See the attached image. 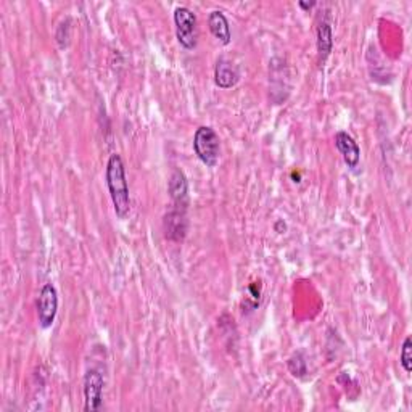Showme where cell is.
<instances>
[{
    "instance_id": "6",
    "label": "cell",
    "mask_w": 412,
    "mask_h": 412,
    "mask_svg": "<svg viewBox=\"0 0 412 412\" xmlns=\"http://www.w3.org/2000/svg\"><path fill=\"white\" fill-rule=\"evenodd\" d=\"M163 228L166 239L172 242H182L187 234V216H185V210L181 208H174L165 216Z\"/></svg>"
},
{
    "instance_id": "2",
    "label": "cell",
    "mask_w": 412,
    "mask_h": 412,
    "mask_svg": "<svg viewBox=\"0 0 412 412\" xmlns=\"http://www.w3.org/2000/svg\"><path fill=\"white\" fill-rule=\"evenodd\" d=\"M195 155L203 165L213 167L219 160V137L210 126H201L196 129L194 137Z\"/></svg>"
},
{
    "instance_id": "8",
    "label": "cell",
    "mask_w": 412,
    "mask_h": 412,
    "mask_svg": "<svg viewBox=\"0 0 412 412\" xmlns=\"http://www.w3.org/2000/svg\"><path fill=\"white\" fill-rule=\"evenodd\" d=\"M170 195L174 206L185 210L189 205V182L181 170H174L170 179Z\"/></svg>"
},
{
    "instance_id": "4",
    "label": "cell",
    "mask_w": 412,
    "mask_h": 412,
    "mask_svg": "<svg viewBox=\"0 0 412 412\" xmlns=\"http://www.w3.org/2000/svg\"><path fill=\"white\" fill-rule=\"evenodd\" d=\"M58 311V295L52 283H45L37 298V317L42 329H50Z\"/></svg>"
},
{
    "instance_id": "14",
    "label": "cell",
    "mask_w": 412,
    "mask_h": 412,
    "mask_svg": "<svg viewBox=\"0 0 412 412\" xmlns=\"http://www.w3.org/2000/svg\"><path fill=\"white\" fill-rule=\"evenodd\" d=\"M69 25H71V21L66 20V21H63L60 26H58L57 40H58V44H60L61 49H65L69 42V29H71V26Z\"/></svg>"
},
{
    "instance_id": "12",
    "label": "cell",
    "mask_w": 412,
    "mask_h": 412,
    "mask_svg": "<svg viewBox=\"0 0 412 412\" xmlns=\"http://www.w3.org/2000/svg\"><path fill=\"white\" fill-rule=\"evenodd\" d=\"M288 370L295 377H305L307 374L305 356L301 353H297V355H293L288 359Z\"/></svg>"
},
{
    "instance_id": "5",
    "label": "cell",
    "mask_w": 412,
    "mask_h": 412,
    "mask_svg": "<svg viewBox=\"0 0 412 412\" xmlns=\"http://www.w3.org/2000/svg\"><path fill=\"white\" fill-rule=\"evenodd\" d=\"M86 411H98L103 403V377L97 369L87 370L84 377Z\"/></svg>"
},
{
    "instance_id": "15",
    "label": "cell",
    "mask_w": 412,
    "mask_h": 412,
    "mask_svg": "<svg viewBox=\"0 0 412 412\" xmlns=\"http://www.w3.org/2000/svg\"><path fill=\"white\" fill-rule=\"evenodd\" d=\"M316 2H310V4H305V2H300V7L301 8H311V7H314Z\"/></svg>"
},
{
    "instance_id": "1",
    "label": "cell",
    "mask_w": 412,
    "mask_h": 412,
    "mask_svg": "<svg viewBox=\"0 0 412 412\" xmlns=\"http://www.w3.org/2000/svg\"><path fill=\"white\" fill-rule=\"evenodd\" d=\"M107 185L112 196L114 213L119 219L127 218L131 211V195L129 184L126 179V170L123 158L118 153L110 156L107 165Z\"/></svg>"
},
{
    "instance_id": "3",
    "label": "cell",
    "mask_w": 412,
    "mask_h": 412,
    "mask_svg": "<svg viewBox=\"0 0 412 412\" xmlns=\"http://www.w3.org/2000/svg\"><path fill=\"white\" fill-rule=\"evenodd\" d=\"M174 25L179 44L185 50L196 47V16L187 7H177L174 10Z\"/></svg>"
},
{
    "instance_id": "10",
    "label": "cell",
    "mask_w": 412,
    "mask_h": 412,
    "mask_svg": "<svg viewBox=\"0 0 412 412\" xmlns=\"http://www.w3.org/2000/svg\"><path fill=\"white\" fill-rule=\"evenodd\" d=\"M208 26H210V31L213 33V36L216 37L220 44L228 45L230 42V39H232L230 26L223 11H219V10L211 11L210 16H208Z\"/></svg>"
},
{
    "instance_id": "13",
    "label": "cell",
    "mask_w": 412,
    "mask_h": 412,
    "mask_svg": "<svg viewBox=\"0 0 412 412\" xmlns=\"http://www.w3.org/2000/svg\"><path fill=\"white\" fill-rule=\"evenodd\" d=\"M399 361H401L403 369L409 374L412 370V340H411V336H408V339L404 340L403 348H401V355H399Z\"/></svg>"
},
{
    "instance_id": "9",
    "label": "cell",
    "mask_w": 412,
    "mask_h": 412,
    "mask_svg": "<svg viewBox=\"0 0 412 412\" xmlns=\"http://www.w3.org/2000/svg\"><path fill=\"white\" fill-rule=\"evenodd\" d=\"M240 79V73L234 63H230L225 58H219L216 63V69H214V81L216 86L220 89H230L234 87Z\"/></svg>"
},
{
    "instance_id": "7",
    "label": "cell",
    "mask_w": 412,
    "mask_h": 412,
    "mask_svg": "<svg viewBox=\"0 0 412 412\" xmlns=\"http://www.w3.org/2000/svg\"><path fill=\"white\" fill-rule=\"evenodd\" d=\"M335 145L341 156H343L348 167H351V170L358 167L359 160H361V148H359V145L355 142V139L348 134V132L340 131L339 134L335 136Z\"/></svg>"
},
{
    "instance_id": "11",
    "label": "cell",
    "mask_w": 412,
    "mask_h": 412,
    "mask_svg": "<svg viewBox=\"0 0 412 412\" xmlns=\"http://www.w3.org/2000/svg\"><path fill=\"white\" fill-rule=\"evenodd\" d=\"M334 47V36L332 26L327 20H322L321 25L317 26V50L322 60H326Z\"/></svg>"
}]
</instances>
